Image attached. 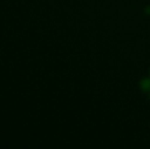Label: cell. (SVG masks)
I'll use <instances>...</instances> for the list:
<instances>
[{
    "label": "cell",
    "instance_id": "6da1fadb",
    "mask_svg": "<svg viewBox=\"0 0 150 149\" xmlns=\"http://www.w3.org/2000/svg\"><path fill=\"white\" fill-rule=\"evenodd\" d=\"M149 75H150V72H149Z\"/></svg>",
    "mask_w": 150,
    "mask_h": 149
}]
</instances>
